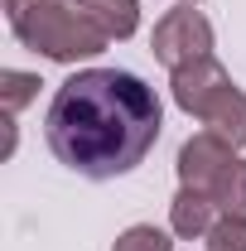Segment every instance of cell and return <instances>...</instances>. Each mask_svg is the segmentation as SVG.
<instances>
[{"instance_id":"obj_3","label":"cell","mask_w":246,"mask_h":251,"mask_svg":"<svg viewBox=\"0 0 246 251\" xmlns=\"http://www.w3.org/2000/svg\"><path fill=\"white\" fill-rule=\"evenodd\" d=\"M179 184L213 193L222 213L246 218V159L237 155V145H227L213 130H198L179 145Z\"/></svg>"},{"instance_id":"obj_1","label":"cell","mask_w":246,"mask_h":251,"mask_svg":"<svg viewBox=\"0 0 246 251\" xmlns=\"http://www.w3.org/2000/svg\"><path fill=\"white\" fill-rule=\"evenodd\" d=\"M159 97L145 77L121 73V68H82L49 101L44 135L58 164H68L82 179H116L130 174L135 164L159 140Z\"/></svg>"},{"instance_id":"obj_4","label":"cell","mask_w":246,"mask_h":251,"mask_svg":"<svg viewBox=\"0 0 246 251\" xmlns=\"http://www.w3.org/2000/svg\"><path fill=\"white\" fill-rule=\"evenodd\" d=\"M150 49H154V58L164 63L169 73H174V68H184V63L213 58V25L203 20V10L179 5V10H169V15L154 25Z\"/></svg>"},{"instance_id":"obj_7","label":"cell","mask_w":246,"mask_h":251,"mask_svg":"<svg viewBox=\"0 0 246 251\" xmlns=\"http://www.w3.org/2000/svg\"><path fill=\"white\" fill-rule=\"evenodd\" d=\"M198 121L208 126L213 135H222L227 145H237V150H242V145H246V92L237 87V82H232V87H222V92L203 106V116H198Z\"/></svg>"},{"instance_id":"obj_12","label":"cell","mask_w":246,"mask_h":251,"mask_svg":"<svg viewBox=\"0 0 246 251\" xmlns=\"http://www.w3.org/2000/svg\"><path fill=\"white\" fill-rule=\"evenodd\" d=\"M179 5H198V0H179Z\"/></svg>"},{"instance_id":"obj_9","label":"cell","mask_w":246,"mask_h":251,"mask_svg":"<svg viewBox=\"0 0 246 251\" xmlns=\"http://www.w3.org/2000/svg\"><path fill=\"white\" fill-rule=\"evenodd\" d=\"M39 77L34 73H15V68H5L0 73V106H5V116H15L20 106H29L34 97H39Z\"/></svg>"},{"instance_id":"obj_5","label":"cell","mask_w":246,"mask_h":251,"mask_svg":"<svg viewBox=\"0 0 246 251\" xmlns=\"http://www.w3.org/2000/svg\"><path fill=\"white\" fill-rule=\"evenodd\" d=\"M222 87H232L227 68L217 58H198V63H184L169 73V92H174V106L188 111V116H203V106L213 101Z\"/></svg>"},{"instance_id":"obj_6","label":"cell","mask_w":246,"mask_h":251,"mask_svg":"<svg viewBox=\"0 0 246 251\" xmlns=\"http://www.w3.org/2000/svg\"><path fill=\"white\" fill-rule=\"evenodd\" d=\"M217 218H222V208L213 203V193H203V188H193V184H184L174 193V203H169V227H174V237H184V242L208 237Z\"/></svg>"},{"instance_id":"obj_8","label":"cell","mask_w":246,"mask_h":251,"mask_svg":"<svg viewBox=\"0 0 246 251\" xmlns=\"http://www.w3.org/2000/svg\"><path fill=\"white\" fill-rule=\"evenodd\" d=\"M82 5L106 39H130L140 29V0H82Z\"/></svg>"},{"instance_id":"obj_2","label":"cell","mask_w":246,"mask_h":251,"mask_svg":"<svg viewBox=\"0 0 246 251\" xmlns=\"http://www.w3.org/2000/svg\"><path fill=\"white\" fill-rule=\"evenodd\" d=\"M5 20L15 39L53 63L97 58L111 39L97 29L82 0H5Z\"/></svg>"},{"instance_id":"obj_10","label":"cell","mask_w":246,"mask_h":251,"mask_svg":"<svg viewBox=\"0 0 246 251\" xmlns=\"http://www.w3.org/2000/svg\"><path fill=\"white\" fill-rule=\"evenodd\" d=\"M111 251H174V242L159 227H150V222H135V227H125L121 237L111 242Z\"/></svg>"},{"instance_id":"obj_11","label":"cell","mask_w":246,"mask_h":251,"mask_svg":"<svg viewBox=\"0 0 246 251\" xmlns=\"http://www.w3.org/2000/svg\"><path fill=\"white\" fill-rule=\"evenodd\" d=\"M203 242H208V251H246V218H237V213H222Z\"/></svg>"}]
</instances>
